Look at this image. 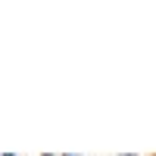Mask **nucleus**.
Instances as JSON below:
<instances>
[{"label": "nucleus", "instance_id": "4", "mask_svg": "<svg viewBox=\"0 0 156 156\" xmlns=\"http://www.w3.org/2000/svg\"><path fill=\"white\" fill-rule=\"evenodd\" d=\"M3 156H19V153H12V150H9V153H3Z\"/></svg>", "mask_w": 156, "mask_h": 156}, {"label": "nucleus", "instance_id": "3", "mask_svg": "<svg viewBox=\"0 0 156 156\" xmlns=\"http://www.w3.org/2000/svg\"><path fill=\"white\" fill-rule=\"evenodd\" d=\"M41 156H59V153H50V150H44V153H41Z\"/></svg>", "mask_w": 156, "mask_h": 156}, {"label": "nucleus", "instance_id": "5", "mask_svg": "<svg viewBox=\"0 0 156 156\" xmlns=\"http://www.w3.org/2000/svg\"><path fill=\"white\" fill-rule=\"evenodd\" d=\"M150 156H156V153H150Z\"/></svg>", "mask_w": 156, "mask_h": 156}, {"label": "nucleus", "instance_id": "1", "mask_svg": "<svg viewBox=\"0 0 156 156\" xmlns=\"http://www.w3.org/2000/svg\"><path fill=\"white\" fill-rule=\"evenodd\" d=\"M59 156H84V153H59Z\"/></svg>", "mask_w": 156, "mask_h": 156}, {"label": "nucleus", "instance_id": "2", "mask_svg": "<svg viewBox=\"0 0 156 156\" xmlns=\"http://www.w3.org/2000/svg\"><path fill=\"white\" fill-rule=\"evenodd\" d=\"M115 156H140V153H115Z\"/></svg>", "mask_w": 156, "mask_h": 156}]
</instances>
